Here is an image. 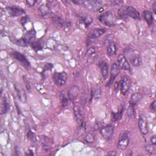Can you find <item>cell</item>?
I'll list each match as a JSON object with an SVG mask.
<instances>
[{
	"instance_id": "6da1fadb",
	"label": "cell",
	"mask_w": 156,
	"mask_h": 156,
	"mask_svg": "<svg viewBox=\"0 0 156 156\" xmlns=\"http://www.w3.org/2000/svg\"><path fill=\"white\" fill-rule=\"evenodd\" d=\"M98 19L101 23L108 27L114 26L116 23V16L111 11H107L102 13L99 16Z\"/></svg>"
},
{
	"instance_id": "7a4b0ae2",
	"label": "cell",
	"mask_w": 156,
	"mask_h": 156,
	"mask_svg": "<svg viewBox=\"0 0 156 156\" xmlns=\"http://www.w3.org/2000/svg\"><path fill=\"white\" fill-rule=\"evenodd\" d=\"M73 3L76 4V5H82L84 7H85L87 9L94 10H98L101 7V5L102 4V2L101 1H90V0H76V1H73Z\"/></svg>"
},
{
	"instance_id": "3957f363",
	"label": "cell",
	"mask_w": 156,
	"mask_h": 156,
	"mask_svg": "<svg viewBox=\"0 0 156 156\" xmlns=\"http://www.w3.org/2000/svg\"><path fill=\"white\" fill-rule=\"evenodd\" d=\"M129 133L127 131L123 132L119 136L117 147L119 150L124 151L127 149L129 144Z\"/></svg>"
},
{
	"instance_id": "277c9868",
	"label": "cell",
	"mask_w": 156,
	"mask_h": 156,
	"mask_svg": "<svg viewBox=\"0 0 156 156\" xmlns=\"http://www.w3.org/2000/svg\"><path fill=\"white\" fill-rule=\"evenodd\" d=\"M106 31L105 28H94L91 29L87 36V41L88 43H91L94 41L95 40L101 37L102 34H104Z\"/></svg>"
},
{
	"instance_id": "5b68a950",
	"label": "cell",
	"mask_w": 156,
	"mask_h": 156,
	"mask_svg": "<svg viewBox=\"0 0 156 156\" xmlns=\"http://www.w3.org/2000/svg\"><path fill=\"white\" fill-rule=\"evenodd\" d=\"M67 74L66 72L55 73L52 75V79L55 84L58 87L63 86L65 84L67 80Z\"/></svg>"
},
{
	"instance_id": "8992f818",
	"label": "cell",
	"mask_w": 156,
	"mask_h": 156,
	"mask_svg": "<svg viewBox=\"0 0 156 156\" xmlns=\"http://www.w3.org/2000/svg\"><path fill=\"white\" fill-rule=\"evenodd\" d=\"M10 55L13 58L16 59L20 64L25 67L26 68H28L30 67V62L26 58V56L18 51H13L10 53Z\"/></svg>"
},
{
	"instance_id": "52a82bcc",
	"label": "cell",
	"mask_w": 156,
	"mask_h": 156,
	"mask_svg": "<svg viewBox=\"0 0 156 156\" xmlns=\"http://www.w3.org/2000/svg\"><path fill=\"white\" fill-rule=\"evenodd\" d=\"M101 136L105 140H110L114 133V126L111 124L107 125L101 128L99 130Z\"/></svg>"
},
{
	"instance_id": "ba28073f",
	"label": "cell",
	"mask_w": 156,
	"mask_h": 156,
	"mask_svg": "<svg viewBox=\"0 0 156 156\" xmlns=\"http://www.w3.org/2000/svg\"><path fill=\"white\" fill-rule=\"evenodd\" d=\"M131 79L129 76L125 75L123 76L120 82V90L122 94L125 95L129 91L131 86Z\"/></svg>"
},
{
	"instance_id": "9c48e42d",
	"label": "cell",
	"mask_w": 156,
	"mask_h": 156,
	"mask_svg": "<svg viewBox=\"0 0 156 156\" xmlns=\"http://www.w3.org/2000/svg\"><path fill=\"white\" fill-rule=\"evenodd\" d=\"M73 112H74L76 120L78 125L80 126V127L85 128V122L84 118L83 116V115L82 113V112H81L80 108L78 106L75 105L73 107Z\"/></svg>"
},
{
	"instance_id": "30bf717a",
	"label": "cell",
	"mask_w": 156,
	"mask_h": 156,
	"mask_svg": "<svg viewBox=\"0 0 156 156\" xmlns=\"http://www.w3.org/2000/svg\"><path fill=\"white\" fill-rule=\"evenodd\" d=\"M117 64L120 68V69L131 71V68L130 64L127 62L126 58L123 54H120L117 58Z\"/></svg>"
},
{
	"instance_id": "8fae6325",
	"label": "cell",
	"mask_w": 156,
	"mask_h": 156,
	"mask_svg": "<svg viewBox=\"0 0 156 156\" xmlns=\"http://www.w3.org/2000/svg\"><path fill=\"white\" fill-rule=\"evenodd\" d=\"M52 21L54 26L59 28H65L68 27L69 26V23L67 21H65L63 18L60 16L57 15H53L52 16Z\"/></svg>"
},
{
	"instance_id": "7c38bea8",
	"label": "cell",
	"mask_w": 156,
	"mask_h": 156,
	"mask_svg": "<svg viewBox=\"0 0 156 156\" xmlns=\"http://www.w3.org/2000/svg\"><path fill=\"white\" fill-rule=\"evenodd\" d=\"M138 124L140 130L141 132V133H143V135H146L148 133L149 130H148L147 120L144 116L141 115L139 117Z\"/></svg>"
},
{
	"instance_id": "4fadbf2b",
	"label": "cell",
	"mask_w": 156,
	"mask_h": 156,
	"mask_svg": "<svg viewBox=\"0 0 156 156\" xmlns=\"http://www.w3.org/2000/svg\"><path fill=\"white\" fill-rule=\"evenodd\" d=\"M120 73V68L116 63H113L111 66L110 69V78L108 82V85L113 83L115 78Z\"/></svg>"
},
{
	"instance_id": "5bb4252c",
	"label": "cell",
	"mask_w": 156,
	"mask_h": 156,
	"mask_svg": "<svg viewBox=\"0 0 156 156\" xmlns=\"http://www.w3.org/2000/svg\"><path fill=\"white\" fill-rule=\"evenodd\" d=\"M125 12L127 16L135 20H140V14L135 7L132 6H127L125 9Z\"/></svg>"
},
{
	"instance_id": "9a60e30c",
	"label": "cell",
	"mask_w": 156,
	"mask_h": 156,
	"mask_svg": "<svg viewBox=\"0 0 156 156\" xmlns=\"http://www.w3.org/2000/svg\"><path fill=\"white\" fill-rule=\"evenodd\" d=\"M15 88L16 91V94H17L19 100L21 102L25 103L27 100V96H26V91H24V90L23 88L20 87L18 84L15 85Z\"/></svg>"
},
{
	"instance_id": "2e32d148",
	"label": "cell",
	"mask_w": 156,
	"mask_h": 156,
	"mask_svg": "<svg viewBox=\"0 0 156 156\" xmlns=\"http://www.w3.org/2000/svg\"><path fill=\"white\" fill-rule=\"evenodd\" d=\"M130 62L132 63V65L134 66H139L142 63V60L140 55L138 54L132 52L130 54V56L129 57Z\"/></svg>"
},
{
	"instance_id": "e0dca14e",
	"label": "cell",
	"mask_w": 156,
	"mask_h": 156,
	"mask_svg": "<svg viewBox=\"0 0 156 156\" xmlns=\"http://www.w3.org/2000/svg\"><path fill=\"white\" fill-rule=\"evenodd\" d=\"M101 74L104 79L106 80L108 75V65L105 61H101L99 63Z\"/></svg>"
},
{
	"instance_id": "ac0fdd59",
	"label": "cell",
	"mask_w": 156,
	"mask_h": 156,
	"mask_svg": "<svg viewBox=\"0 0 156 156\" xmlns=\"http://www.w3.org/2000/svg\"><path fill=\"white\" fill-rule=\"evenodd\" d=\"M119 46L116 43L111 42L108 44L107 48V52L109 56H113L116 54Z\"/></svg>"
},
{
	"instance_id": "d6986e66",
	"label": "cell",
	"mask_w": 156,
	"mask_h": 156,
	"mask_svg": "<svg viewBox=\"0 0 156 156\" xmlns=\"http://www.w3.org/2000/svg\"><path fill=\"white\" fill-rule=\"evenodd\" d=\"M36 37V32L34 29H32L29 31H28L23 38L26 44L28 45L29 43H32L33 40Z\"/></svg>"
},
{
	"instance_id": "ffe728a7",
	"label": "cell",
	"mask_w": 156,
	"mask_h": 156,
	"mask_svg": "<svg viewBox=\"0 0 156 156\" xmlns=\"http://www.w3.org/2000/svg\"><path fill=\"white\" fill-rule=\"evenodd\" d=\"M7 10L12 16H18L25 13V11L23 9L16 7H9L7 8Z\"/></svg>"
},
{
	"instance_id": "44dd1931",
	"label": "cell",
	"mask_w": 156,
	"mask_h": 156,
	"mask_svg": "<svg viewBox=\"0 0 156 156\" xmlns=\"http://www.w3.org/2000/svg\"><path fill=\"white\" fill-rule=\"evenodd\" d=\"M60 101H61L62 107L63 108L66 107L68 105V104L69 102V101H71L70 99H69V97L68 96V92H66L65 90L62 91L60 93Z\"/></svg>"
},
{
	"instance_id": "7402d4cb",
	"label": "cell",
	"mask_w": 156,
	"mask_h": 156,
	"mask_svg": "<svg viewBox=\"0 0 156 156\" xmlns=\"http://www.w3.org/2000/svg\"><path fill=\"white\" fill-rule=\"evenodd\" d=\"M79 93V88L77 86H76V85L71 86L68 91V94L70 100L73 101L74 99H76Z\"/></svg>"
},
{
	"instance_id": "603a6c76",
	"label": "cell",
	"mask_w": 156,
	"mask_h": 156,
	"mask_svg": "<svg viewBox=\"0 0 156 156\" xmlns=\"http://www.w3.org/2000/svg\"><path fill=\"white\" fill-rule=\"evenodd\" d=\"M141 97L142 96L140 93H135L132 94L129 100L130 105L135 107L137 104V103L140 101V99H141Z\"/></svg>"
},
{
	"instance_id": "cb8c5ba5",
	"label": "cell",
	"mask_w": 156,
	"mask_h": 156,
	"mask_svg": "<svg viewBox=\"0 0 156 156\" xmlns=\"http://www.w3.org/2000/svg\"><path fill=\"white\" fill-rule=\"evenodd\" d=\"M143 17L146 21L149 26H151L154 21V17L152 12L149 10H144L143 12Z\"/></svg>"
},
{
	"instance_id": "d4e9b609",
	"label": "cell",
	"mask_w": 156,
	"mask_h": 156,
	"mask_svg": "<svg viewBox=\"0 0 156 156\" xmlns=\"http://www.w3.org/2000/svg\"><path fill=\"white\" fill-rule=\"evenodd\" d=\"M31 46L33 48V49L34 51H35L36 52L41 50L43 48L44 46V42L41 40H37L35 41H33L31 43Z\"/></svg>"
},
{
	"instance_id": "484cf974",
	"label": "cell",
	"mask_w": 156,
	"mask_h": 156,
	"mask_svg": "<svg viewBox=\"0 0 156 156\" xmlns=\"http://www.w3.org/2000/svg\"><path fill=\"white\" fill-rule=\"evenodd\" d=\"M39 10L41 15L44 16H48L51 14V10L47 4H42L39 7Z\"/></svg>"
},
{
	"instance_id": "4316f807",
	"label": "cell",
	"mask_w": 156,
	"mask_h": 156,
	"mask_svg": "<svg viewBox=\"0 0 156 156\" xmlns=\"http://www.w3.org/2000/svg\"><path fill=\"white\" fill-rule=\"evenodd\" d=\"M9 104L7 102L6 97H4L2 103V106H1V114H4L6 113L9 112Z\"/></svg>"
},
{
	"instance_id": "83f0119b",
	"label": "cell",
	"mask_w": 156,
	"mask_h": 156,
	"mask_svg": "<svg viewBox=\"0 0 156 156\" xmlns=\"http://www.w3.org/2000/svg\"><path fill=\"white\" fill-rule=\"evenodd\" d=\"M123 113V107H122L117 113L112 112V119L113 121H119L122 116Z\"/></svg>"
},
{
	"instance_id": "f1b7e54d",
	"label": "cell",
	"mask_w": 156,
	"mask_h": 156,
	"mask_svg": "<svg viewBox=\"0 0 156 156\" xmlns=\"http://www.w3.org/2000/svg\"><path fill=\"white\" fill-rule=\"evenodd\" d=\"M84 140L88 143H92L95 140L94 135L91 133H88L85 136H84Z\"/></svg>"
},
{
	"instance_id": "f546056e",
	"label": "cell",
	"mask_w": 156,
	"mask_h": 156,
	"mask_svg": "<svg viewBox=\"0 0 156 156\" xmlns=\"http://www.w3.org/2000/svg\"><path fill=\"white\" fill-rule=\"evenodd\" d=\"M127 113L128 115V116L130 118H133L135 116V112L134 107L129 105V106L127 108Z\"/></svg>"
},
{
	"instance_id": "4dcf8cb0",
	"label": "cell",
	"mask_w": 156,
	"mask_h": 156,
	"mask_svg": "<svg viewBox=\"0 0 156 156\" xmlns=\"http://www.w3.org/2000/svg\"><path fill=\"white\" fill-rule=\"evenodd\" d=\"M118 15L120 17V18H121L122 20H127V16L126 14L125 9H124L123 8L119 9L118 11Z\"/></svg>"
},
{
	"instance_id": "1f68e13d",
	"label": "cell",
	"mask_w": 156,
	"mask_h": 156,
	"mask_svg": "<svg viewBox=\"0 0 156 156\" xmlns=\"http://www.w3.org/2000/svg\"><path fill=\"white\" fill-rule=\"evenodd\" d=\"M82 21H83L84 25L85 26V27H88L91 24L93 20H92V18H91L89 16H86L83 18Z\"/></svg>"
},
{
	"instance_id": "d6a6232c",
	"label": "cell",
	"mask_w": 156,
	"mask_h": 156,
	"mask_svg": "<svg viewBox=\"0 0 156 156\" xmlns=\"http://www.w3.org/2000/svg\"><path fill=\"white\" fill-rule=\"evenodd\" d=\"M145 149L146 151L149 153L150 154H155V147L154 145L152 144V146L151 145H146L145 146Z\"/></svg>"
},
{
	"instance_id": "836d02e7",
	"label": "cell",
	"mask_w": 156,
	"mask_h": 156,
	"mask_svg": "<svg viewBox=\"0 0 156 156\" xmlns=\"http://www.w3.org/2000/svg\"><path fill=\"white\" fill-rule=\"evenodd\" d=\"M27 136H28V138H29L30 140H32V141H35V135H34V134L32 132V131H31L30 129H29V131L27 132Z\"/></svg>"
},
{
	"instance_id": "e575fe53",
	"label": "cell",
	"mask_w": 156,
	"mask_h": 156,
	"mask_svg": "<svg viewBox=\"0 0 156 156\" xmlns=\"http://www.w3.org/2000/svg\"><path fill=\"white\" fill-rule=\"evenodd\" d=\"M26 2L28 7H32L35 4V3L37 2V1H30V0H29V1H26Z\"/></svg>"
},
{
	"instance_id": "d590c367",
	"label": "cell",
	"mask_w": 156,
	"mask_h": 156,
	"mask_svg": "<svg viewBox=\"0 0 156 156\" xmlns=\"http://www.w3.org/2000/svg\"><path fill=\"white\" fill-rule=\"evenodd\" d=\"M29 21V18L26 16H24V17H23V18H21V24H22L23 25H24V24H26Z\"/></svg>"
},
{
	"instance_id": "8d00e7d4",
	"label": "cell",
	"mask_w": 156,
	"mask_h": 156,
	"mask_svg": "<svg viewBox=\"0 0 156 156\" xmlns=\"http://www.w3.org/2000/svg\"><path fill=\"white\" fill-rule=\"evenodd\" d=\"M101 89H98L96 90L95 91V93H94V96L95 98L97 99V98H99L101 97Z\"/></svg>"
},
{
	"instance_id": "74e56055",
	"label": "cell",
	"mask_w": 156,
	"mask_h": 156,
	"mask_svg": "<svg viewBox=\"0 0 156 156\" xmlns=\"http://www.w3.org/2000/svg\"><path fill=\"white\" fill-rule=\"evenodd\" d=\"M150 108L153 110V111H155L156 110V101H154L152 103H151V105H150Z\"/></svg>"
},
{
	"instance_id": "f35d334b",
	"label": "cell",
	"mask_w": 156,
	"mask_h": 156,
	"mask_svg": "<svg viewBox=\"0 0 156 156\" xmlns=\"http://www.w3.org/2000/svg\"><path fill=\"white\" fill-rule=\"evenodd\" d=\"M150 141H151V143L152 145L155 146V144H156V138H155V135H153L151 136V139H150Z\"/></svg>"
},
{
	"instance_id": "ab89813d",
	"label": "cell",
	"mask_w": 156,
	"mask_h": 156,
	"mask_svg": "<svg viewBox=\"0 0 156 156\" xmlns=\"http://www.w3.org/2000/svg\"><path fill=\"white\" fill-rule=\"evenodd\" d=\"M52 64L51 63H48L45 65L44 66V70H49L51 69L52 68V67H49V66H51Z\"/></svg>"
},
{
	"instance_id": "60d3db41",
	"label": "cell",
	"mask_w": 156,
	"mask_h": 156,
	"mask_svg": "<svg viewBox=\"0 0 156 156\" xmlns=\"http://www.w3.org/2000/svg\"><path fill=\"white\" fill-rule=\"evenodd\" d=\"M107 155H110V156H113V155H116V152L115 151H110L109 152L107 153Z\"/></svg>"
},
{
	"instance_id": "b9f144b4",
	"label": "cell",
	"mask_w": 156,
	"mask_h": 156,
	"mask_svg": "<svg viewBox=\"0 0 156 156\" xmlns=\"http://www.w3.org/2000/svg\"><path fill=\"white\" fill-rule=\"evenodd\" d=\"M152 10L154 11V14L156 13V2H154L152 4Z\"/></svg>"
}]
</instances>
